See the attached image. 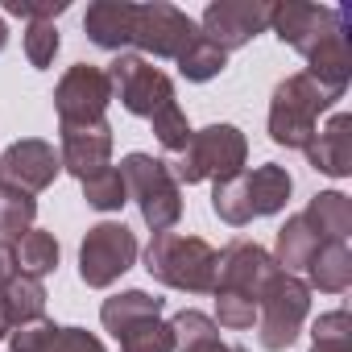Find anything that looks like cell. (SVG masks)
<instances>
[{
	"label": "cell",
	"instance_id": "5",
	"mask_svg": "<svg viewBox=\"0 0 352 352\" xmlns=\"http://www.w3.org/2000/svg\"><path fill=\"white\" fill-rule=\"evenodd\" d=\"M307 315H311L307 282L278 265L270 274V282L261 286V294H257V344L265 352H286L298 340Z\"/></svg>",
	"mask_w": 352,
	"mask_h": 352
},
{
	"label": "cell",
	"instance_id": "14",
	"mask_svg": "<svg viewBox=\"0 0 352 352\" xmlns=\"http://www.w3.org/2000/svg\"><path fill=\"white\" fill-rule=\"evenodd\" d=\"M9 352H108L87 327H58L54 319H34L9 331Z\"/></svg>",
	"mask_w": 352,
	"mask_h": 352
},
{
	"label": "cell",
	"instance_id": "2",
	"mask_svg": "<svg viewBox=\"0 0 352 352\" xmlns=\"http://www.w3.org/2000/svg\"><path fill=\"white\" fill-rule=\"evenodd\" d=\"M249 162V141L236 124H208L199 133H191V141L183 145V153H174L170 174L174 183H224V179H236Z\"/></svg>",
	"mask_w": 352,
	"mask_h": 352
},
{
	"label": "cell",
	"instance_id": "4",
	"mask_svg": "<svg viewBox=\"0 0 352 352\" xmlns=\"http://www.w3.org/2000/svg\"><path fill=\"white\" fill-rule=\"evenodd\" d=\"M120 179H124V191L137 204V212H141L149 232H170L183 220V187L174 183V174H170V166L162 157L124 153Z\"/></svg>",
	"mask_w": 352,
	"mask_h": 352
},
{
	"label": "cell",
	"instance_id": "25",
	"mask_svg": "<svg viewBox=\"0 0 352 352\" xmlns=\"http://www.w3.org/2000/svg\"><path fill=\"white\" fill-rule=\"evenodd\" d=\"M38 220V199L0 183V241H21Z\"/></svg>",
	"mask_w": 352,
	"mask_h": 352
},
{
	"label": "cell",
	"instance_id": "11",
	"mask_svg": "<svg viewBox=\"0 0 352 352\" xmlns=\"http://www.w3.org/2000/svg\"><path fill=\"white\" fill-rule=\"evenodd\" d=\"M270 13H274L270 0H212V5L204 9L199 34L212 38L228 54V50L249 46L257 34H265L270 30Z\"/></svg>",
	"mask_w": 352,
	"mask_h": 352
},
{
	"label": "cell",
	"instance_id": "20",
	"mask_svg": "<svg viewBox=\"0 0 352 352\" xmlns=\"http://www.w3.org/2000/svg\"><path fill=\"white\" fill-rule=\"evenodd\" d=\"M162 311H166V298H157V294H149V290H120V294L104 298L100 323H104V331H112V336L120 340V331H129L133 323L153 319V315H162Z\"/></svg>",
	"mask_w": 352,
	"mask_h": 352
},
{
	"label": "cell",
	"instance_id": "29",
	"mask_svg": "<svg viewBox=\"0 0 352 352\" xmlns=\"http://www.w3.org/2000/svg\"><path fill=\"white\" fill-rule=\"evenodd\" d=\"M311 348H331V352H352V315L340 311H323L311 323Z\"/></svg>",
	"mask_w": 352,
	"mask_h": 352
},
{
	"label": "cell",
	"instance_id": "27",
	"mask_svg": "<svg viewBox=\"0 0 352 352\" xmlns=\"http://www.w3.org/2000/svg\"><path fill=\"white\" fill-rule=\"evenodd\" d=\"M116 344H120V352H174V331L162 315H153V319H141L129 331H120Z\"/></svg>",
	"mask_w": 352,
	"mask_h": 352
},
{
	"label": "cell",
	"instance_id": "17",
	"mask_svg": "<svg viewBox=\"0 0 352 352\" xmlns=\"http://www.w3.org/2000/svg\"><path fill=\"white\" fill-rule=\"evenodd\" d=\"M133 9L129 0H96L83 13V34L112 54H124V46L133 42Z\"/></svg>",
	"mask_w": 352,
	"mask_h": 352
},
{
	"label": "cell",
	"instance_id": "32",
	"mask_svg": "<svg viewBox=\"0 0 352 352\" xmlns=\"http://www.w3.org/2000/svg\"><path fill=\"white\" fill-rule=\"evenodd\" d=\"M0 9H5L9 17H25V25H30V21H54V17H63L71 5H67V0H5Z\"/></svg>",
	"mask_w": 352,
	"mask_h": 352
},
{
	"label": "cell",
	"instance_id": "16",
	"mask_svg": "<svg viewBox=\"0 0 352 352\" xmlns=\"http://www.w3.org/2000/svg\"><path fill=\"white\" fill-rule=\"evenodd\" d=\"M241 187H245V208H249V220L257 216H278L294 191V179L290 170L278 166V162H261L253 170L241 174Z\"/></svg>",
	"mask_w": 352,
	"mask_h": 352
},
{
	"label": "cell",
	"instance_id": "34",
	"mask_svg": "<svg viewBox=\"0 0 352 352\" xmlns=\"http://www.w3.org/2000/svg\"><path fill=\"white\" fill-rule=\"evenodd\" d=\"M9 46V25H5V17H0V50Z\"/></svg>",
	"mask_w": 352,
	"mask_h": 352
},
{
	"label": "cell",
	"instance_id": "12",
	"mask_svg": "<svg viewBox=\"0 0 352 352\" xmlns=\"http://www.w3.org/2000/svg\"><path fill=\"white\" fill-rule=\"evenodd\" d=\"M58 174H63L58 149L50 141H42V137H21L0 153V183L17 187L25 195H38L46 187H54Z\"/></svg>",
	"mask_w": 352,
	"mask_h": 352
},
{
	"label": "cell",
	"instance_id": "13",
	"mask_svg": "<svg viewBox=\"0 0 352 352\" xmlns=\"http://www.w3.org/2000/svg\"><path fill=\"white\" fill-rule=\"evenodd\" d=\"M58 162L67 174H75L79 183L96 179L112 166V124H63L58 129Z\"/></svg>",
	"mask_w": 352,
	"mask_h": 352
},
{
	"label": "cell",
	"instance_id": "10",
	"mask_svg": "<svg viewBox=\"0 0 352 352\" xmlns=\"http://www.w3.org/2000/svg\"><path fill=\"white\" fill-rule=\"evenodd\" d=\"M199 34V25L179 9V5H166V0H153V5H137L133 9V42L145 54L153 58H179L187 50V42Z\"/></svg>",
	"mask_w": 352,
	"mask_h": 352
},
{
	"label": "cell",
	"instance_id": "23",
	"mask_svg": "<svg viewBox=\"0 0 352 352\" xmlns=\"http://www.w3.org/2000/svg\"><path fill=\"white\" fill-rule=\"evenodd\" d=\"M319 245H323V241L307 228V220H302V212H298V216H286V224L278 228V245H274V253H270V257H274L286 274H294V278H298V274L307 270V261L315 257V249H319Z\"/></svg>",
	"mask_w": 352,
	"mask_h": 352
},
{
	"label": "cell",
	"instance_id": "7",
	"mask_svg": "<svg viewBox=\"0 0 352 352\" xmlns=\"http://www.w3.org/2000/svg\"><path fill=\"white\" fill-rule=\"evenodd\" d=\"M137 261V236L120 220H100L87 228L79 245V278L91 290H108L120 274H129Z\"/></svg>",
	"mask_w": 352,
	"mask_h": 352
},
{
	"label": "cell",
	"instance_id": "9",
	"mask_svg": "<svg viewBox=\"0 0 352 352\" xmlns=\"http://www.w3.org/2000/svg\"><path fill=\"white\" fill-rule=\"evenodd\" d=\"M108 104H112L108 71L91 67V63H75L54 87L58 129L63 124H100V120H108Z\"/></svg>",
	"mask_w": 352,
	"mask_h": 352
},
{
	"label": "cell",
	"instance_id": "18",
	"mask_svg": "<svg viewBox=\"0 0 352 352\" xmlns=\"http://www.w3.org/2000/svg\"><path fill=\"white\" fill-rule=\"evenodd\" d=\"M307 290H323V294H344L352 286V249L348 241H323L315 249V257L302 270Z\"/></svg>",
	"mask_w": 352,
	"mask_h": 352
},
{
	"label": "cell",
	"instance_id": "8",
	"mask_svg": "<svg viewBox=\"0 0 352 352\" xmlns=\"http://www.w3.org/2000/svg\"><path fill=\"white\" fill-rule=\"evenodd\" d=\"M270 30L294 46L302 58L323 50L327 42L348 34V9H327V5H302V0H282L270 13Z\"/></svg>",
	"mask_w": 352,
	"mask_h": 352
},
{
	"label": "cell",
	"instance_id": "19",
	"mask_svg": "<svg viewBox=\"0 0 352 352\" xmlns=\"http://www.w3.org/2000/svg\"><path fill=\"white\" fill-rule=\"evenodd\" d=\"M302 220L319 241H348L352 236V199L344 191H319L307 204Z\"/></svg>",
	"mask_w": 352,
	"mask_h": 352
},
{
	"label": "cell",
	"instance_id": "24",
	"mask_svg": "<svg viewBox=\"0 0 352 352\" xmlns=\"http://www.w3.org/2000/svg\"><path fill=\"white\" fill-rule=\"evenodd\" d=\"M174 63H179V75H183L187 83H208V79H216V75L228 67V54H224L212 38L195 34V38L187 42V50L174 58Z\"/></svg>",
	"mask_w": 352,
	"mask_h": 352
},
{
	"label": "cell",
	"instance_id": "30",
	"mask_svg": "<svg viewBox=\"0 0 352 352\" xmlns=\"http://www.w3.org/2000/svg\"><path fill=\"white\" fill-rule=\"evenodd\" d=\"M149 124H153V137L162 141V149H170V153H183V145H187V141H191V133H195V129H191V120H187V112H183L179 104L162 108Z\"/></svg>",
	"mask_w": 352,
	"mask_h": 352
},
{
	"label": "cell",
	"instance_id": "6",
	"mask_svg": "<svg viewBox=\"0 0 352 352\" xmlns=\"http://www.w3.org/2000/svg\"><path fill=\"white\" fill-rule=\"evenodd\" d=\"M104 71H108V83H112V100H120L124 112H133V116L153 120L162 108L179 104L174 100L170 75L162 67H153L149 58H141V54H116Z\"/></svg>",
	"mask_w": 352,
	"mask_h": 352
},
{
	"label": "cell",
	"instance_id": "33",
	"mask_svg": "<svg viewBox=\"0 0 352 352\" xmlns=\"http://www.w3.org/2000/svg\"><path fill=\"white\" fill-rule=\"evenodd\" d=\"M17 274H21V265H17V245H13V241H0V290H5Z\"/></svg>",
	"mask_w": 352,
	"mask_h": 352
},
{
	"label": "cell",
	"instance_id": "26",
	"mask_svg": "<svg viewBox=\"0 0 352 352\" xmlns=\"http://www.w3.org/2000/svg\"><path fill=\"white\" fill-rule=\"evenodd\" d=\"M17 265H21V274H30V278L54 274V270H58V241H54V232L30 228V232L17 241Z\"/></svg>",
	"mask_w": 352,
	"mask_h": 352
},
{
	"label": "cell",
	"instance_id": "1",
	"mask_svg": "<svg viewBox=\"0 0 352 352\" xmlns=\"http://www.w3.org/2000/svg\"><path fill=\"white\" fill-rule=\"evenodd\" d=\"M336 100H344V96L327 91L307 71L286 75L270 96V141L282 149H307L319 129V116L331 112Z\"/></svg>",
	"mask_w": 352,
	"mask_h": 352
},
{
	"label": "cell",
	"instance_id": "21",
	"mask_svg": "<svg viewBox=\"0 0 352 352\" xmlns=\"http://www.w3.org/2000/svg\"><path fill=\"white\" fill-rule=\"evenodd\" d=\"M46 315V286L42 278H30V274H17L5 290H0V319L5 327H21V323H34Z\"/></svg>",
	"mask_w": 352,
	"mask_h": 352
},
{
	"label": "cell",
	"instance_id": "28",
	"mask_svg": "<svg viewBox=\"0 0 352 352\" xmlns=\"http://www.w3.org/2000/svg\"><path fill=\"white\" fill-rule=\"evenodd\" d=\"M83 199H87V208H96V212H120V208L129 204V191H124L120 170L108 166L104 174L87 179V183H83Z\"/></svg>",
	"mask_w": 352,
	"mask_h": 352
},
{
	"label": "cell",
	"instance_id": "35",
	"mask_svg": "<svg viewBox=\"0 0 352 352\" xmlns=\"http://www.w3.org/2000/svg\"><path fill=\"white\" fill-rule=\"evenodd\" d=\"M311 352H331V348H311Z\"/></svg>",
	"mask_w": 352,
	"mask_h": 352
},
{
	"label": "cell",
	"instance_id": "31",
	"mask_svg": "<svg viewBox=\"0 0 352 352\" xmlns=\"http://www.w3.org/2000/svg\"><path fill=\"white\" fill-rule=\"evenodd\" d=\"M58 46H63V38H58V25L54 21H30L25 25V58H30V67L46 71L54 63Z\"/></svg>",
	"mask_w": 352,
	"mask_h": 352
},
{
	"label": "cell",
	"instance_id": "15",
	"mask_svg": "<svg viewBox=\"0 0 352 352\" xmlns=\"http://www.w3.org/2000/svg\"><path fill=\"white\" fill-rule=\"evenodd\" d=\"M302 153L319 174H327V179H348L352 174V116L336 112L323 129H315V137Z\"/></svg>",
	"mask_w": 352,
	"mask_h": 352
},
{
	"label": "cell",
	"instance_id": "22",
	"mask_svg": "<svg viewBox=\"0 0 352 352\" xmlns=\"http://www.w3.org/2000/svg\"><path fill=\"white\" fill-rule=\"evenodd\" d=\"M170 331H174V352H236L220 340V327L212 315L187 307L170 319Z\"/></svg>",
	"mask_w": 352,
	"mask_h": 352
},
{
	"label": "cell",
	"instance_id": "3",
	"mask_svg": "<svg viewBox=\"0 0 352 352\" xmlns=\"http://www.w3.org/2000/svg\"><path fill=\"white\" fill-rule=\"evenodd\" d=\"M145 270L170 290L187 294H212L216 286V249L204 236H183V232H153L145 249Z\"/></svg>",
	"mask_w": 352,
	"mask_h": 352
}]
</instances>
